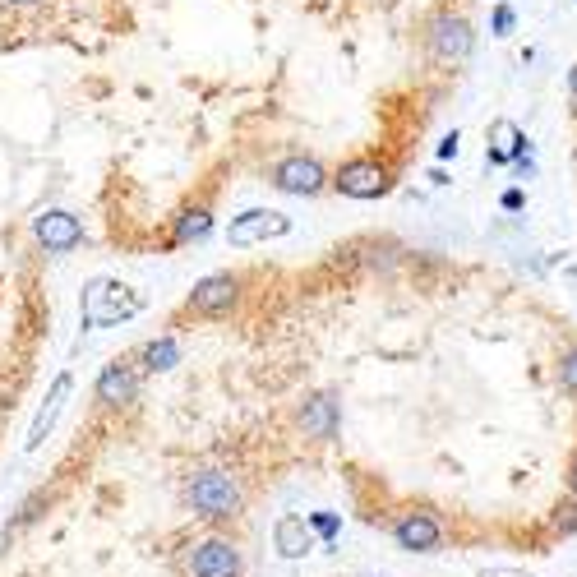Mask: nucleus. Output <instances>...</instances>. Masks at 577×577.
Segmentation results:
<instances>
[{
  "mask_svg": "<svg viewBox=\"0 0 577 577\" xmlns=\"http://www.w3.org/2000/svg\"><path fill=\"white\" fill-rule=\"evenodd\" d=\"M139 310H144V301H139L125 282L93 277L84 287V324L88 328H111V324H121V319H134Z\"/></svg>",
  "mask_w": 577,
  "mask_h": 577,
  "instance_id": "f257e3e1",
  "label": "nucleus"
},
{
  "mask_svg": "<svg viewBox=\"0 0 577 577\" xmlns=\"http://www.w3.org/2000/svg\"><path fill=\"white\" fill-rule=\"evenodd\" d=\"M425 47H430V56L439 65H462L471 56V47H476V33L457 10H439L425 24Z\"/></svg>",
  "mask_w": 577,
  "mask_h": 577,
  "instance_id": "f03ea898",
  "label": "nucleus"
},
{
  "mask_svg": "<svg viewBox=\"0 0 577 577\" xmlns=\"http://www.w3.org/2000/svg\"><path fill=\"white\" fill-rule=\"evenodd\" d=\"M333 190L347 199H379V194H388V167L374 157H351L333 171Z\"/></svg>",
  "mask_w": 577,
  "mask_h": 577,
  "instance_id": "7ed1b4c3",
  "label": "nucleus"
},
{
  "mask_svg": "<svg viewBox=\"0 0 577 577\" xmlns=\"http://www.w3.org/2000/svg\"><path fill=\"white\" fill-rule=\"evenodd\" d=\"M273 185L282 194H301V199H314V194L324 190V185H333L328 181V171L314 162V157H305V153H287L282 162H273Z\"/></svg>",
  "mask_w": 577,
  "mask_h": 577,
  "instance_id": "20e7f679",
  "label": "nucleus"
},
{
  "mask_svg": "<svg viewBox=\"0 0 577 577\" xmlns=\"http://www.w3.org/2000/svg\"><path fill=\"white\" fill-rule=\"evenodd\" d=\"M236 301H241V277L236 273H208V277H199L190 291V310L204 314V319L227 314Z\"/></svg>",
  "mask_w": 577,
  "mask_h": 577,
  "instance_id": "39448f33",
  "label": "nucleus"
},
{
  "mask_svg": "<svg viewBox=\"0 0 577 577\" xmlns=\"http://www.w3.org/2000/svg\"><path fill=\"white\" fill-rule=\"evenodd\" d=\"M291 231V217L277 213V208H250V213L231 217L227 227V241L231 245H259V241H277Z\"/></svg>",
  "mask_w": 577,
  "mask_h": 577,
  "instance_id": "423d86ee",
  "label": "nucleus"
},
{
  "mask_svg": "<svg viewBox=\"0 0 577 577\" xmlns=\"http://www.w3.org/2000/svg\"><path fill=\"white\" fill-rule=\"evenodd\" d=\"M33 236L42 250L65 254V250H74V245H84V222L74 213H65V208H47V213L33 217Z\"/></svg>",
  "mask_w": 577,
  "mask_h": 577,
  "instance_id": "0eeeda50",
  "label": "nucleus"
},
{
  "mask_svg": "<svg viewBox=\"0 0 577 577\" xmlns=\"http://www.w3.org/2000/svg\"><path fill=\"white\" fill-rule=\"evenodd\" d=\"M190 504L204 517H227L231 508L241 504V494H236V481H231V476L204 471V476H194V485H190Z\"/></svg>",
  "mask_w": 577,
  "mask_h": 577,
  "instance_id": "6e6552de",
  "label": "nucleus"
},
{
  "mask_svg": "<svg viewBox=\"0 0 577 577\" xmlns=\"http://www.w3.org/2000/svg\"><path fill=\"white\" fill-rule=\"evenodd\" d=\"M134 393H139V370L130 361L102 365V374H97V402L102 407H125V402H134Z\"/></svg>",
  "mask_w": 577,
  "mask_h": 577,
  "instance_id": "1a4fd4ad",
  "label": "nucleus"
},
{
  "mask_svg": "<svg viewBox=\"0 0 577 577\" xmlns=\"http://www.w3.org/2000/svg\"><path fill=\"white\" fill-rule=\"evenodd\" d=\"M70 388H74L70 370H65V374H56V384H51L47 402L37 407V416H33V430H28V439H24V448H28V453H37V448L47 444V434H51V425H56V416H61V407H65V397H70Z\"/></svg>",
  "mask_w": 577,
  "mask_h": 577,
  "instance_id": "9d476101",
  "label": "nucleus"
},
{
  "mask_svg": "<svg viewBox=\"0 0 577 577\" xmlns=\"http://www.w3.org/2000/svg\"><path fill=\"white\" fill-rule=\"evenodd\" d=\"M393 541L402 550H416V554H430L439 550V522L430 513H402L393 522Z\"/></svg>",
  "mask_w": 577,
  "mask_h": 577,
  "instance_id": "9b49d317",
  "label": "nucleus"
},
{
  "mask_svg": "<svg viewBox=\"0 0 577 577\" xmlns=\"http://www.w3.org/2000/svg\"><path fill=\"white\" fill-rule=\"evenodd\" d=\"M522 153H531V144H527V134L517 130L513 121H490V148H485V157H490L494 167H508V162H517Z\"/></svg>",
  "mask_w": 577,
  "mask_h": 577,
  "instance_id": "f8f14e48",
  "label": "nucleus"
},
{
  "mask_svg": "<svg viewBox=\"0 0 577 577\" xmlns=\"http://www.w3.org/2000/svg\"><path fill=\"white\" fill-rule=\"evenodd\" d=\"M273 545H277V554H282V559H301V554L314 550V527L305 522V517H296V513L277 517Z\"/></svg>",
  "mask_w": 577,
  "mask_h": 577,
  "instance_id": "ddd939ff",
  "label": "nucleus"
},
{
  "mask_svg": "<svg viewBox=\"0 0 577 577\" xmlns=\"http://www.w3.org/2000/svg\"><path fill=\"white\" fill-rule=\"evenodd\" d=\"M236 550L231 545H222V541H208V545H199V550L190 554V573L194 577H236Z\"/></svg>",
  "mask_w": 577,
  "mask_h": 577,
  "instance_id": "4468645a",
  "label": "nucleus"
},
{
  "mask_svg": "<svg viewBox=\"0 0 577 577\" xmlns=\"http://www.w3.org/2000/svg\"><path fill=\"white\" fill-rule=\"evenodd\" d=\"M208 231H213V213H208V204H190V208L176 213V222H171V245L204 241Z\"/></svg>",
  "mask_w": 577,
  "mask_h": 577,
  "instance_id": "2eb2a0df",
  "label": "nucleus"
},
{
  "mask_svg": "<svg viewBox=\"0 0 577 577\" xmlns=\"http://www.w3.org/2000/svg\"><path fill=\"white\" fill-rule=\"evenodd\" d=\"M301 425H305V434H333L337 430V397L333 393H319V397H310L305 402V411H301Z\"/></svg>",
  "mask_w": 577,
  "mask_h": 577,
  "instance_id": "dca6fc26",
  "label": "nucleus"
},
{
  "mask_svg": "<svg viewBox=\"0 0 577 577\" xmlns=\"http://www.w3.org/2000/svg\"><path fill=\"white\" fill-rule=\"evenodd\" d=\"M176 361H181V342H176V337H153V342L139 347V365H144L148 374L171 370Z\"/></svg>",
  "mask_w": 577,
  "mask_h": 577,
  "instance_id": "f3484780",
  "label": "nucleus"
},
{
  "mask_svg": "<svg viewBox=\"0 0 577 577\" xmlns=\"http://www.w3.org/2000/svg\"><path fill=\"white\" fill-rule=\"evenodd\" d=\"M559 384H564V393H577V347H568L559 361Z\"/></svg>",
  "mask_w": 577,
  "mask_h": 577,
  "instance_id": "a211bd4d",
  "label": "nucleus"
},
{
  "mask_svg": "<svg viewBox=\"0 0 577 577\" xmlns=\"http://www.w3.org/2000/svg\"><path fill=\"white\" fill-rule=\"evenodd\" d=\"M513 24H517V10H513V5H494V14H490V28H494V33H499V37L513 33Z\"/></svg>",
  "mask_w": 577,
  "mask_h": 577,
  "instance_id": "6ab92c4d",
  "label": "nucleus"
},
{
  "mask_svg": "<svg viewBox=\"0 0 577 577\" xmlns=\"http://www.w3.org/2000/svg\"><path fill=\"white\" fill-rule=\"evenodd\" d=\"M310 527L319 531V536H328V541H333V536H337V517H333V513H319V517L310 522Z\"/></svg>",
  "mask_w": 577,
  "mask_h": 577,
  "instance_id": "aec40b11",
  "label": "nucleus"
},
{
  "mask_svg": "<svg viewBox=\"0 0 577 577\" xmlns=\"http://www.w3.org/2000/svg\"><path fill=\"white\" fill-rule=\"evenodd\" d=\"M499 204H504L508 213H522V204H527V194H522V190H504V194H499Z\"/></svg>",
  "mask_w": 577,
  "mask_h": 577,
  "instance_id": "412c9836",
  "label": "nucleus"
},
{
  "mask_svg": "<svg viewBox=\"0 0 577 577\" xmlns=\"http://www.w3.org/2000/svg\"><path fill=\"white\" fill-rule=\"evenodd\" d=\"M439 157H457V130H453V134H448L444 144H439Z\"/></svg>",
  "mask_w": 577,
  "mask_h": 577,
  "instance_id": "4be33fe9",
  "label": "nucleus"
},
{
  "mask_svg": "<svg viewBox=\"0 0 577 577\" xmlns=\"http://www.w3.org/2000/svg\"><path fill=\"white\" fill-rule=\"evenodd\" d=\"M0 5H10V10H28V5H37V0H0Z\"/></svg>",
  "mask_w": 577,
  "mask_h": 577,
  "instance_id": "5701e85b",
  "label": "nucleus"
},
{
  "mask_svg": "<svg viewBox=\"0 0 577 577\" xmlns=\"http://www.w3.org/2000/svg\"><path fill=\"white\" fill-rule=\"evenodd\" d=\"M568 93H573V102H577V65L568 70Z\"/></svg>",
  "mask_w": 577,
  "mask_h": 577,
  "instance_id": "b1692460",
  "label": "nucleus"
},
{
  "mask_svg": "<svg viewBox=\"0 0 577 577\" xmlns=\"http://www.w3.org/2000/svg\"><path fill=\"white\" fill-rule=\"evenodd\" d=\"M568 485H573V494H577V467H573V476H568Z\"/></svg>",
  "mask_w": 577,
  "mask_h": 577,
  "instance_id": "393cba45",
  "label": "nucleus"
}]
</instances>
